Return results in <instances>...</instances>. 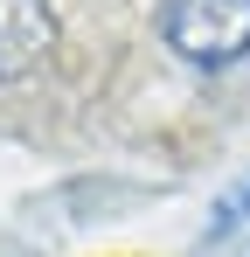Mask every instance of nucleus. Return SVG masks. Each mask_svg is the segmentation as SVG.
<instances>
[{"label": "nucleus", "mask_w": 250, "mask_h": 257, "mask_svg": "<svg viewBox=\"0 0 250 257\" xmlns=\"http://www.w3.org/2000/svg\"><path fill=\"white\" fill-rule=\"evenodd\" d=\"M160 42L202 70V77H222L250 56V0H167L160 7Z\"/></svg>", "instance_id": "1"}, {"label": "nucleus", "mask_w": 250, "mask_h": 257, "mask_svg": "<svg viewBox=\"0 0 250 257\" xmlns=\"http://www.w3.org/2000/svg\"><path fill=\"white\" fill-rule=\"evenodd\" d=\"M56 56V7L49 0H0V84H21Z\"/></svg>", "instance_id": "2"}]
</instances>
